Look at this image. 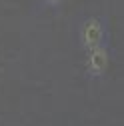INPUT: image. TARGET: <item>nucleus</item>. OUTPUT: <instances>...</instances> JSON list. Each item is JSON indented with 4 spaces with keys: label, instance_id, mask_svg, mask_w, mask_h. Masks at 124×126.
I'll list each match as a JSON object with an SVG mask.
<instances>
[{
    "label": "nucleus",
    "instance_id": "1",
    "mask_svg": "<svg viewBox=\"0 0 124 126\" xmlns=\"http://www.w3.org/2000/svg\"><path fill=\"white\" fill-rule=\"evenodd\" d=\"M104 40V26L98 18H88L82 28H80V42L84 46V50H92L100 46Z\"/></svg>",
    "mask_w": 124,
    "mask_h": 126
},
{
    "label": "nucleus",
    "instance_id": "2",
    "mask_svg": "<svg viewBox=\"0 0 124 126\" xmlns=\"http://www.w3.org/2000/svg\"><path fill=\"white\" fill-rule=\"evenodd\" d=\"M88 56H86V72L90 76H102L108 68V62H110V54H108V48L104 44L96 46V48H92V50H86Z\"/></svg>",
    "mask_w": 124,
    "mask_h": 126
},
{
    "label": "nucleus",
    "instance_id": "3",
    "mask_svg": "<svg viewBox=\"0 0 124 126\" xmlns=\"http://www.w3.org/2000/svg\"><path fill=\"white\" fill-rule=\"evenodd\" d=\"M44 2H46V4H50V6H58L62 0H44Z\"/></svg>",
    "mask_w": 124,
    "mask_h": 126
}]
</instances>
